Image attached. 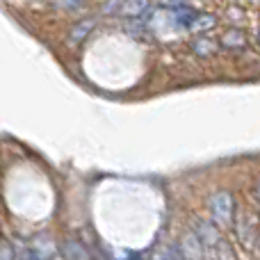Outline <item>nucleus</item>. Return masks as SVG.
I'll return each mask as SVG.
<instances>
[{
    "label": "nucleus",
    "instance_id": "obj_1",
    "mask_svg": "<svg viewBox=\"0 0 260 260\" xmlns=\"http://www.w3.org/2000/svg\"><path fill=\"white\" fill-rule=\"evenodd\" d=\"M210 212H212V219L217 224H231V217H233V199L231 194L219 192L210 199Z\"/></svg>",
    "mask_w": 260,
    "mask_h": 260
},
{
    "label": "nucleus",
    "instance_id": "obj_2",
    "mask_svg": "<svg viewBox=\"0 0 260 260\" xmlns=\"http://www.w3.org/2000/svg\"><path fill=\"white\" fill-rule=\"evenodd\" d=\"M221 46L229 50H242L247 46V37H244L242 30H229L224 37H221Z\"/></svg>",
    "mask_w": 260,
    "mask_h": 260
},
{
    "label": "nucleus",
    "instance_id": "obj_3",
    "mask_svg": "<svg viewBox=\"0 0 260 260\" xmlns=\"http://www.w3.org/2000/svg\"><path fill=\"white\" fill-rule=\"evenodd\" d=\"M119 12L128 14V16H133V18H139V14L148 12V5H146V0H123Z\"/></svg>",
    "mask_w": 260,
    "mask_h": 260
},
{
    "label": "nucleus",
    "instance_id": "obj_4",
    "mask_svg": "<svg viewBox=\"0 0 260 260\" xmlns=\"http://www.w3.org/2000/svg\"><path fill=\"white\" fill-rule=\"evenodd\" d=\"M199 16V12L197 9H192V7H174V18L180 23L183 27H192V23H194V18Z\"/></svg>",
    "mask_w": 260,
    "mask_h": 260
},
{
    "label": "nucleus",
    "instance_id": "obj_5",
    "mask_svg": "<svg viewBox=\"0 0 260 260\" xmlns=\"http://www.w3.org/2000/svg\"><path fill=\"white\" fill-rule=\"evenodd\" d=\"M192 48H194V53L201 55V57H210V55L217 50V44L215 41H210V39H194Z\"/></svg>",
    "mask_w": 260,
    "mask_h": 260
},
{
    "label": "nucleus",
    "instance_id": "obj_6",
    "mask_svg": "<svg viewBox=\"0 0 260 260\" xmlns=\"http://www.w3.org/2000/svg\"><path fill=\"white\" fill-rule=\"evenodd\" d=\"M215 16L212 14H201L199 12V16L194 18V23H192V27L189 30H194V32H206V30H210V27H215Z\"/></svg>",
    "mask_w": 260,
    "mask_h": 260
},
{
    "label": "nucleus",
    "instance_id": "obj_7",
    "mask_svg": "<svg viewBox=\"0 0 260 260\" xmlns=\"http://www.w3.org/2000/svg\"><path fill=\"white\" fill-rule=\"evenodd\" d=\"M89 30H91V21L78 23V27H76V30H73V35H71V41H73V44H78V41H80L82 37H87V35H89Z\"/></svg>",
    "mask_w": 260,
    "mask_h": 260
},
{
    "label": "nucleus",
    "instance_id": "obj_8",
    "mask_svg": "<svg viewBox=\"0 0 260 260\" xmlns=\"http://www.w3.org/2000/svg\"><path fill=\"white\" fill-rule=\"evenodd\" d=\"M256 197H258V201H260V180H258V187H256Z\"/></svg>",
    "mask_w": 260,
    "mask_h": 260
},
{
    "label": "nucleus",
    "instance_id": "obj_9",
    "mask_svg": "<svg viewBox=\"0 0 260 260\" xmlns=\"http://www.w3.org/2000/svg\"><path fill=\"white\" fill-rule=\"evenodd\" d=\"M258 41H260V32H258Z\"/></svg>",
    "mask_w": 260,
    "mask_h": 260
}]
</instances>
